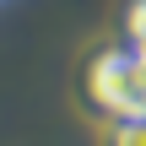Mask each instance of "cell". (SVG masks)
Returning a JSON list of instances; mask_svg holds the SVG:
<instances>
[{"label":"cell","instance_id":"cell-3","mask_svg":"<svg viewBox=\"0 0 146 146\" xmlns=\"http://www.w3.org/2000/svg\"><path fill=\"white\" fill-rule=\"evenodd\" d=\"M125 43L130 49H146V0H125V22H119Z\"/></svg>","mask_w":146,"mask_h":146},{"label":"cell","instance_id":"cell-1","mask_svg":"<svg viewBox=\"0 0 146 146\" xmlns=\"http://www.w3.org/2000/svg\"><path fill=\"white\" fill-rule=\"evenodd\" d=\"M87 103L108 119H141L146 114V65L130 43H108L87 60Z\"/></svg>","mask_w":146,"mask_h":146},{"label":"cell","instance_id":"cell-2","mask_svg":"<svg viewBox=\"0 0 146 146\" xmlns=\"http://www.w3.org/2000/svg\"><path fill=\"white\" fill-rule=\"evenodd\" d=\"M103 146H146V119H108Z\"/></svg>","mask_w":146,"mask_h":146},{"label":"cell","instance_id":"cell-4","mask_svg":"<svg viewBox=\"0 0 146 146\" xmlns=\"http://www.w3.org/2000/svg\"><path fill=\"white\" fill-rule=\"evenodd\" d=\"M141 119H146V114H141Z\"/></svg>","mask_w":146,"mask_h":146}]
</instances>
